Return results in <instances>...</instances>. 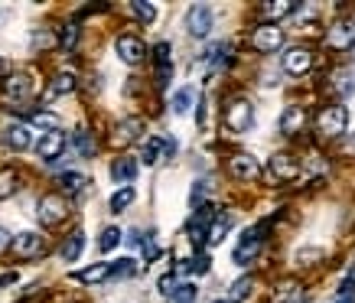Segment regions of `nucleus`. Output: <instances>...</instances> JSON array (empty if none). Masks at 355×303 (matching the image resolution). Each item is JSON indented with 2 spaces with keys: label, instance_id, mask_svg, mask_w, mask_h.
I'll return each mask as SVG.
<instances>
[{
  "label": "nucleus",
  "instance_id": "nucleus-34",
  "mask_svg": "<svg viewBox=\"0 0 355 303\" xmlns=\"http://www.w3.org/2000/svg\"><path fill=\"white\" fill-rule=\"evenodd\" d=\"M134 13L144 20V23H153V20H157V7L147 3V0H134Z\"/></svg>",
  "mask_w": 355,
  "mask_h": 303
},
{
  "label": "nucleus",
  "instance_id": "nucleus-38",
  "mask_svg": "<svg viewBox=\"0 0 355 303\" xmlns=\"http://www.w3.org/2000/svg\"><path fill=\"white\" fill-rule=\"evenodd\" d=\"M183 271H193V274H206V271H208V258H206V254H196L193 261H186V265H183Z\"/></svg>",
  "mask_w": 355,
  "mask_h": 303
},
{
  "label": "nucleus",
  "instance_id": "nucleus-27",
  "mask_svg": "<svg viewBox=\"0 0 355 303\" xmlns=\"http://www.w3.org/2000/svg\"><path fill=\"white\" fill-rule=\"evenodd\" d=\"M193 98H196V91H193V89H180L176 95H173V101H170L173 111H176V114H186L189 108H193Z\"/></svg>",
  "mask_w": 355,
  "mask_h": 303
},
{
  "label": "nucleus",
  "instance_id": "nucleus-2",
  "mask_svg": "<svg viewBox=\"0 0 355 303\" xmlns=\"http://www.w3.org/2000/svg\"><path fill=\"white\" fill-rule=\"evenodd\" d=\"M251 124H255V108H251V101L238 98V101H232V104L225 108V127H228V131L245 134Z\"/></svg>",
  "mask_w": 355,
  "mask_h": 303
},
{
  "label": "nucleus",
  "instance_id": "nucleus-28",
  "mask_svg": "<svg viewBox=\"0 0 355 303\" xmlns=\"http://www.w3.org/2000/svg\"><path fill=\"white\" fill-rule=\"evenodd\" d=\"M30 121H33V127L46 131V134H50V131H59V117H56L52 111H36L33 117H30Z\"/></svg>",
  "mask_w": 355,
  "mask_h": 303
},
{
  "label": "nucleus",
  "instance_id": "nucleus-42",
  "mask_svg": "<svg viewBox=\"0 0 355 303\" xmlns=\"http://www.w3.org/2000/svg\"><path fill=\"white\" fill-rule=\"evenodd\" d=\"M75 36H78V30H75V26H65V33H62V46H65V49H72Z\"/></svg>",
  "mask_w": 355,
  "mask_h": 303
},
{
  "label": "nucleus",
  "instance_id": "nucleus-35",
  "mask_svg": "<svg viewBox=\"0 0 355 303\" xmlns=\"http://www.w3.org/2000/svg\"><path fill=\"white\" fill-rule=\"evenodd\" d=\"M170 300L173 303H193L196 300V287H193V284H183V287H176V291H173Z\"/></svg>",
  "mask_w": 355,
  "mask_h": 303
},
{
  "label": "nucleus",
  "instance_id": "nucleus-48",
  "mask_svg": "<svg viewBox=\"0 0 355 303\" xmlns=\"http://www.w3.org/2000/svg\"><path fill=\"white\" fill-rule=\"evenodd\" d=\"M0 76H3V59H0Z\"/></svg>",
  "mask_w": 355,
  "mask_h": 303
},
{
  "label": "nucleus",
  "instance_id": "nucleus-3",
  "mask_svg": "<svg viewBox=\"0 0 355 303\" xmlns=\"http://www.w3.org/2000/svg\"><path fill=\"white\" fill-rule=\"evenodd\" d=\"M212 23H215V13L206 3H196V7H189V13H186V30H189V36H196V39H206L212 33Z\"/></svg>",
  "mask_w": 355,
  "mask_h": 303
},
{
  "label": "nucleus",
  "instance_id": "nucleus-5",
  "mask_svg": "<svg viewBox=\"0 0 355 303\" xmlns=\"http://www.w3.org/2000/svg\"><path fill=\"white\" fill-rule=\"evenodd\" d=\"M65 212H69V205H65V199L62 196H56V192H50V196H43L36 205V215L43 225H59L62 218H65Z\"/></svg>",
  "mask_w": 355,
  "mask_h": 303
},
{
  "label": "nucleus",
  "instance_id": "nucleus-17",
  "mask_svg": "<svg viewBox=\"0 0 355 303\" xmlns=\"http://www.w3.org/2000/svg\"><path fill=\"white\" fill-rule=\"evenodd\" d=\"M140 131H144V124H140L137 117H127V121H121V124L114 127V144H118V147H127V144H134V140L140 137Z\"/></svg>",
  "mask_w": 355,
  "mask_h": 303
},
{
  "label": "nucleus",
  "instance_id": "nucleus-47",
  "mask_svg": "<svg viewBox=\"0 0 355 303\" xmlns=\"http://www.w3.org/2000/svg\"><path fill=\"white\" fill-rule=\"evenodd\" d=\"M212 303H235V300H212Z\"/></svg>",
  "mask_w": 355,
  "mask_h": 303
},
{
  "label": "nucleus",
  "instance_id": "nucleus-6",
  "mask_svg": "<svg viewBox=\"0 0 355 303\" xmlns=\"http://www.w3.org/2000/svg\"><path fill=\"white\" fill-rule=\"evenodd\" d=\"M268 170H270V177L274 179L290 183V179L300 177V160L290 157V153H274V157H270V164H268Z\"/></svg>",
  "mask_w": 355,
  "mask_h": 303
},
{
  "label": "nucleus",
  "instance_id": "nucleus-41",
  "mask_svg": "<svg viewBox=\"0 0 355 303\" xmlns=\"http://www.w3.org/2000/svg\"><path fill=\"white\" fill-rule=\"evenodd\" d=\"M173 291H176V278H173V274H163V278H160V293L173 297Z\"/></svg>",
  "mask_w": 355,
  "mask_h": 303
},
{
  "label": "nucleus",
  "instance_id": "nucleus-11",
  "mask_svg": "<svg viewBox=\"0 0 355 303\" xmlns=\"http://www.w3.org/2000/svg\"><path fill=\"white\" fill-rule=\"evenodd\" d=\"M62 150H65V134H62V131H50V134H43L39 144H36V153L43 157V160H56Z\"/></svg>",
  "mask_w": 355,
  "mask_h": 303
},
{
  "label": "nucleus",
  "instance_id": "nucleus-19",
  "mask_svg": "<svg viewBox=\"0 0 355 303\" xmlns=\"http://www.w3.org/2000/svg\"><path fill=\"white\" fill-rule=\"evenodd\" d=\"M3 91H7V98L10 101H23L33 95V78L30 76H13L7 85H3Z\"/></svg>",
  "mask_w": 355,
  "mask_h": 303
},
{
  "label": "nucleus",
  "instance_id": "nucleus-4",
  "mask_svg": "<svg viewBox=\"0 0 355 303\" xmlns=\"http://www.w3.org/2000/svg\"><path fill=\"white\" fill-rule=\"evenodd\" d=\"M251 46H255L257 52H274L283 46V30L277 23H261L251 33Z\"/></svg>",
  "mask_w": 355,
  "mask_h": 303
},
{
  "label": "nucleus",
  "instance_id": "nucleus-30",
  "mask_svg": "<svg viewBox=\"0 0 355 303\" xmlns=\"http://www.w3.org/2000/svg\"><path fill=\"white\" fill-rule=\"evenodd\" d=\"M17 192V173L13 170H0V199H10Z\"/></svg>",
  "mask_w": 355,
  "mask_h": 303
},
{
  "label": "nucleus",
  "instance_id": "nucleus-36",
  "mask_svg": "<svg viewBox=\"0 0 355 303\" xmlns=\"http://www.w3.org/2000/svg\"><path fill=\"white\" fill-rule=\"evenodd\" d=\"M75 147H78L82 157H92V153H95V140L88 137L85 131H78V134H75Z\"/></svg>",
  "mask_w": 355,
  "mask_h": 303
},
{
  "label": "nucleus",
  "instance_id": "nucleus-31",
  "mask_svg": "<svg viewBox=\"0 0 355 303\" xmlns=\"http://www.w3.org/2000/svg\"><path fill=\"white\" fill-rule=\"evenodd\" d=\"M336 89H339V95H355V72L352 69H343V72L336 76Z\"/></svg>",
  "mask_w": 355,
  "mask_h": 303
},
{
  "label": "nucleus",
  "instance_id": "nucleus-22",
  "mask_svg": "<svg viewBox=\"0 0 355 303\" xmlns=\"http://www.w3.org/2000/svg\"><path fill=\"white\" fill-rule=\"evenodd\" d=\"M82 248H85V232H72L69 235V241L62 245V261H78V254H82Z\"/></svg>",
  "mask_w": 355,
  "mask_h": 303
},
{
  "label": "nucleus",
  "instance_id": "nucleus-13",
  "mask_svg": "<svg viewBox=\"0 0 355 303\" xmlns=\"http://www.w3.org/2000/svg\"><path fill=\"white\" fill-rule=\"evenodd\" d=\"M326 43H330V49H349V46H355V26L352 23H336L326 33Z\"/></svg>",
  "mask_w": 355,
  "mask_h": 303
},
{
  "label": "nucleus",
  "instance_id": "nucleus-1",
  "mask_svg": "<svg viewBox=\"0 0 355 303\" xmlns=\"http://www.w3.org/2000/svg\"><path fill=\"white\" fill-rule=\"evenodd\" d=\"M345 124H349V111H345L343 104H330V108H323L316 117V131L323 137H339V134H345Z\"/></svg>",
  "mask_w": 355,
  "mask_h": 303
},
{
  "label": "nucleus",
  "instance_id": "nucleus-21",
  "mask_svg": "<svg viewBox=\"0 0 355 303\" xmlns=\"http://www.w3.org/2000/svg\"><path fill=\"white\" fill-rule=\"evenodd\" d=\"M134 177H137V160L121 157V160L111 164V179H114V183H131Z\"/></svg>",
  "mask_w": 355,
  "mask_h": 303
},
{
  "label": "nucleus",
  "instance_id": "nucleus-49",
  "mask_svg": "<svg viewBox=\"0 0 355 303\" xmlns=\"http://www.w3.org/2000/svg\"><path fill=\"white\" fill-rule=\"evenodd\" d=\"M339 303H355V300H339Z\"/></svg>",
  "mask_w": 355,
  "mask_h": 303
},
{
  "label": "nucleus",
  "instance_id": "nucleus-16",
  "mask_svg": "<svg viewBox=\"0 0 355 303\" xmlns=\"http://www.w3.org/2000/svg\"><path fill=\"white\" fill-rule=\"evenodd\" d=\"M157 85L166 89V82L173 78V63H170V43H157Z\"/></svg>",
  "mask_w": 355,
  "mask_h": 303
},
{
  "label": "nucleus",
  "instance_id": "nucleus-12",
  "mask_svg": "<svg viewBox=\"0 0 355 303\" xmlns=\"http://www.w3.org/2000/svg\"><path fill=\"white\" fill-rule=\"evenodd\" d=\"M228 166H232V177H238V179H257L261 177V164H257L251 153H235Z\"/></svg>",
  "mask_w": 355,
  "mask_h": 303
},
{
  "label": "nucleus",
  "instance_id": "nucleus-26",
  "mask_svg": "<svg viewBox=\"0 0 355 303\" xmlns=\"http://www.w3.org/2000/svg\"><path fill=\"white\" fill-rule=\"evenodd\" d=\"M134 186H124V190H118L114 196H111V212H124L131 202H134Z\"/></svg>",
  "mask_w": 355,
  "mask_h": 303
},
{
  "label": "nucleus",
  "instance_id": "nucleus-18",
  "mask_svg": "<svg viewBox=\"0 0 355 303\" xmlns=\"http://www.w3.org/2000/svg\"><path fill=\"white\" fill-rule=\"evenodd\" d=\"M232 212H222V215H215L212 222H208V228H206V241L208 245H219L225 235H228V228H232Z\"/></svg>",
  "mask_w": 355,
  "mask_h": 303
},
{
  "label": "nucleus",
  "instance_id": "nucleus-7",
  "mask_svg": "<svg viewBox=\"0 0 355 303\" xmlns=\"http://www.w3.org/2000/svg\"><path fill=\"white\" fill-rule=\"evenodd\" d=\"M173 150H176V140L173 137H150L147 147H144V153H140V160L147 166L160 164V160H166V157H173Z\"/></svg>",
  "mask_w": 355,
  "mask_h": 303
},
{
  "label": "nucleus",
  "instance_id": "nucleus-9",
  "mask_svg": "<svg viewBox=\"0 0 355 303\" xmlns=\"http://www.w3.org/2000/svg\"><path fill=\"white\" fill-rule=\"evenodd\" d=\"M257 251H261V238H257V228H251V232H245L241 235V241H238V248H235V265H251L257 258Z\"/></svg>",
  "mask_w": 355,
  "mask_h": 303
},
{
  "label": "nucleus",
  "instance_id": "nucleus-46",
  "mask_svg": "<svg viewBox=\"0 0 355 303\" xmlns=\"http://www.w3.org/2000/svg\"><path fill=\"white\" fill-rule=\"evenodd\" d=\"M345 153H355V137L345 140Z\"/></svg>",
  "mask_w": 355,
  "mask_h": 303
},
{
  "label": "nucleus",
  "instance_id": "nucleus-10",
  "mask_svg": "<svg viewBox=\"0 0 355 303\" xmlns=\"http://www.w3.org/2000/svg\"><path fill=\"white\" fill-rule=\"evenodd\" d=\"M13 251L20 254V258H36V254H43V235H39V232H20V235L13 238Z\"/></svg>",
  "mask_w": 355,
  "mask_h": 303
},
{
  "label": "nucleus",
  "instance_id": "nucleus-24",
  "mask_svg": "<svg viewBox=\"0 0 355 303\" xmlns=\"http://www.w3.org/2000/svg\"><path fill=\"white\" fill-rule=\"evenodd\" d=\"M297 10L294 0H274V3H264V16L268 20H281V16H290Z\"/></svg>",
  "mask_w": 355,
  "mask_h": 303
},
{
  "label": "nucleus",
  "instance_id": "nucleus-8",
  "mask_svg": "<svg viewBox=\"0 0 355 303\" xmlns=\"http://www.w3.org/2000/svg\"><path fill=\"white\" fill-rule=\"evenodd\" d=\"M310 65H313V52L303 49V46H294V49L283 52V69H287L290 76H306Z\"/></svg>",
  "mask_w": 355,
  "mask_h": 303
},
{
  "label": "nucleus",
  "instance_id": "nucleus-23",
  "mask_svg": "<svg viewBox=\"0 0 355 303\" xmlns=\"http://www.w3.org/2000/svg\"><path fill=\"white\" fill-rule=\"evenodd\" d=\"M108 278H111V265H92L75 274V280H82V284H101V280H108Z\"/></svg>",
  "mask_w": 355,
  "mask_h": 303
},
{
  "label": "nucleus",
  "instance_id": "nucleus-20",
  "mask_svg": "<svg viewBox=\"0 0 355 303\" xmlns=\"http://www.w3.org/2000/svg\"><path fill=\"white\" fill-rule=\"evenodd\" d=\"M7 144H10L13 150H30V147H33V131L26 124L7 127Z\"/></svg>",
  "mask_w": 355,
  "mask_h": 303
},
{
  "label": "nucleus",
  "instance_id": "nucleus-14",
  "mask_svg": "<svg viewBox=\"0 0 355 303\" xmlns=\"http://www.w3.org/2000/svg\"><path fill=\"white\" fill-rule=\"evenodd\" d=\"M118 56H121L127 65H137L144 56H147V49H144V43L137 36H121L118 39Z\"/></svg>",
  "mask_w": 355,
  "mask_h": 303
},
{
  "label": "nucleus",
  "instance_id": "nucleus-43",
  "mask_svg": "<svg viewBox=\"0 0 355 303\" xmlns=\"http://www.w3.org/2000/svg\"><path fill=\"white\" fill-rule=\"evenodd\" d=\"M319 254H323L319 248H306V251L297 254V261H313V258H319Z\"/></svg>",
  "mask_w": 355,
  "mask_h": 303
},
{
  "label": "nucleus",
  "instance_id": "nucleus-37",
  "mask_svg": "<svg viewBox=\"0 0 355 303\" xmlns=\"http://www.w3.org/2000/svg\"><path fill=\"white\" fill-rule=\"evenodd\" d=\"M251 287H255V280H251V278L235 280V287H232V300H245L248 293H251Z\"/></svg>",
  "mask_w": 355,
  "mask_h": 303
},
{
  "label": "nucleus",
  "instance_id": "nucleus-33",
  "mask_svg": "<svg viewBox=\"0 0 355 303\" xmlns=\"http://www.w3.org/2000/svg\"><path fill=\"white\" fill-rule=\"evenodd\" d=\"M134 271H137L134 261H131V258H121V261H114V265H111V278H131Z\"/></svg>",
  "mask_w": 355,
  "mask_h": 303
},
{
  "label": "nucleus",
  "instance_id": "nucleus-29",
  "mask_svg": "<svg viewBox=\"0 0 355 303\" xmlns=\"http://www.w3.org/2000/svg\"><path fill=\"white\" fill-rule=\"evenodd\" d=\"M118 245H121V228H105V232H101V241H98V248L101 251H114V248H118Z\"/></svg>",
  "mask_w": 355,
  "mask_h": 303
},
{
  "label": "nucleus",
  "instance_id": "nucleus-39",
  "mask_svg": "<svg viewBox=\"0 0 355 303\" xmlns=\"http://www.w3.org/2000/svg\"><path fill=\"white\" fill-rule=\"evenodd\" d=\"M206 192H208V183H206V179H199L196 186H193V192H189V205L196 209L199 202H202V196H206Z\"/></svg>",
  "mask_w": 355,
  "mask_h": 303
},
{
  "label": "nucleus",
  "instance_id": "nucleus-25",
  "mask_svg": "<svg viewBox=\"0 0 355 303\" xmlns=\"http://www.w3.org/2000/svg\"><path fill=\"white\" fill-rule=\"evenodd\" d=\"M72 89H75V76H72V72H59V76L52 78V85H50V98L69 95Z\"/></svg>",
  "mask_w": 355,
  "mask_h": 303
},
{
  "label": "nucleus",
  "instance_id": "nucleus-15",
  "mask_svg": "<svg viewBox=\"0 0 355 303\" xmlns=\"http://www.w3.org/2000/svg\"><path fill=\"white\" fill-rule=\"evenodd\" d=\"M306 124V111L300 108V104H290V108H283L281 114V131L290 137V134H300Z\"/></svg>",
  "mask_w": 355,
  "mask_h": 303
},
{
  "label": "nucleus",
  "instance_id": "nucleus-45",
  "mask_svg": "<svg viewBox=\"0 0 355 303\" xmlns=\"http://www.w3.org/2000/svg\"><path fill=\"white\" fill-rule=\"evenodd\" d=\"M10 248V235H7V228H0V254Z\"/></svg>",
  "mask_w": 355,
  "mask_h": 303
},
{
  "label": "nucleus",
  "instance_id": "nucleus-32",
  "mask_svg": "<svg viewBox=\"0 0 355 303\" xmlns=\"http://www.w3.org/2000/svg\"><path fill=\"white\" fill-rule=\"evenodd\" d=\"M59 183H62V190L65 192H78L82 186H85V177H82V173H62Z\"/></svg>",
  "mask_w": 355,
  "mask_h": 303
},
{
  "label": "nucleus",
  "instance_id": "nucleus-44",
  "mask_svg": "<svg viewBox=\"0 0 355 303\" xmlns=\"http://www.w3.org/2000/svg\"><path fill=\"white\" fill-rule=\"evenodd\" d=\"M10 284H17V271H10V274H0V287H10Z\"/></svg>",
  "mask_w": 355,
  "mask_h": 303
},
{
  "label": "nucleus",
  "instance_id": "nucleus-40",
  "mask_svg": "<svg viewBox=\"0 0 355 303\" xmlns=\"http://www.w3.org/2000/svg\"><path fill=\"white\" fill-rule=\"evenodd\" d=\"M140 248H144V258H147V261H153V258L160 254V248H157V241H153V235H147V238L140 241Z\"/></svg>",
  "mask_w": 355,
  "mask_h": 303
}]
</instances>
